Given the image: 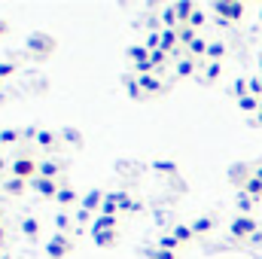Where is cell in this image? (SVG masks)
<instances>
[{"instance_id": "cell-1", "label": "cell", "mask_w": 262, "mask_h": 259, "mask_svg": "<svg viewBox=\"0 0 262 259\" xmlns=\"http://www.w3.org/2000/svg\"><path fill=\"white\" fill-rule=\"evenodd\" d=\"M25 52L34 55L37 61H46V58L55 52V37L46 34V31H34V34L25 40Z\"/></svg>"}, {"instance_id": "cell-2", "label": "cell", "mask_w": 262, "mask_h": 259, "mask_svg": "<svg viewBox=\"0 0 262 259\" xmlns=\"http://www.w3.org/2000/svg\"><path fill=\"white\" fill-rule=\"evenodd\" d=\"M256 232H259L256 217L235 213V217L229 220V238H232V241H238V244H247V238H250V235H256Z\"/></svg>"}, {"instance_id": "cell-3", "label": "cell", "mask_w": 262, "mask_h": 259, "mask_svg": "<svg viewBox=\"0 0 262 259\" xmlns=\"http://www.w3.org/2000/svg\"><path fill=\"white\" fill-rule=\"evenodd\" d=\"M40 171V159H34V153H18L12 162H9V177H21V180H34Z\"/></svg>"}, {"instance_id": "cell-4", "label": "cell", "mask_w": 262, "mask_h": 259, "mask_svg": "<svg viewBox=\"0 0 262 259\" xmlns=\"http://www.w3.org/2000/svg\"><path fill=\"white\" fill-rule=\"evenodd\" d=\"M76 250V238L73 235H52L46 241V259H67L70 253Z\"/></svg>"}, {"instance_id": "cell-5", "label": "cell", "mask_w": 262, "mask_h": 259, "mask_svg": "<svg viewBox=\"0 0 262 259\" xmlns=\"http://www.w3.org/2000/svg\"><path fill=\"white\" fill-rule=\"evenodd\" d=\"M67 162L61 156H46V159H40V171H37V177H49V180H67Z\"/></svg>"}, {"instance_id": "cell-6", "label": "cell", "mask_w": 262, "mask_h": 259, "mask_svg": "<svg viewBox=\"0 0 262 259\" xmlns=\"http://www.w3.org/2000/svg\"><path fill=\"white\" fill-rule=\"evenodd\" d=\"M210 9H213L216 15H223L229 25H235V21H241V18H244L247 3H241V0H229V3H226V0H220V3H213Z\"/></svg>"}, {"instance_id": "cell-7", "label": "cell", "mask_w": 262, "mask_h": 259, "mask_svg": "<svg viewBox=\"0 0 262 259\" xmlns=\"http://www.w3.org/2000/svg\"><path fill=\"white\" fill-rule=\"evenodd\" d=\"M137 82H140V89L146 92V98H162V95H168V82L162 79V73H143V76H137Z\"/></svg>"}, {"instance_id": "cell-8", "label": "cell", "mask_w": 262, "mask_h": 259, "mask_svg": "<svg viewBox=\"0 0 262 259\" xmlns=\"http://www.w3.org/2000/svg\"><path fill=\"white\" fill-rule=\"evenodd\" d=\"M18 232H21V238H25L28 244H37V241H40V235H43V223H40V217L25 213V217L18 220Z\"/></svg>"}, {"instance_id": "cell-9", "label": "cell", "mask_w": 262, "mask_h": 259, "mask_svg": "<svg viewBox=\"0 0 262 259\" xmlns=\"http://www.w3.org/2000/svg\"><path fill=\"white\" fill-rule=\"evenodd\" d=\"M34 146H37L40 153H46V156L58 153V149H61V131L40 128V134H37V140H34Z\"/></svg>"}, {"instance_id": "cell-10", "label": "cell", "mask_w": 262, "mask_h": 259, "mask_svg": "<svg viewBox=\"0 0 262 259\" xmlns=\"http://www.w3.org/2000/svg\"><path fill=\"white\" fill-rule=\"evenodd\" d=\"M189 226H192L195 238H207V235H213V232H216V226H220V217H216L213 210H207V213H198Z\"/></svg>"}, {"instance_id": "cell-11", "label": "cell", "mask_w": 262, "mask_h": 259, "mask_svg": "<svg viewBox=\"0 0 262 259\" xmlns=\"http://www.w3.org/2000/svg\"><path fill=\"white\" fill-rule=\"evenodd\" d=\"M58 189H61V180H49V177H34L31 180V192L40 195L43 201H55Z\"/></svg>"}, {"instance_id": "cell-12", "label": "cell", "mask_w": 262, "mask_h": 259, "mask_svg": "<svg viewBox=\"0 0 262 259\" xmlns=\"http://www.w3.org/2000/svg\"><path fill=\"white\" fill-rule=\"evenodd\" d=\"M79 201H82L79 192H76L67 180H61V189H58V195H55V204H58L61 210H76V207H79Z\"/></svg>"}, {"instance_id": "cell-13", "label": "cell", "mask_w": 262, "mask_h": 259, "mask_svg": "<svg viewBox=\"0 0 262 259\" xmlns=\"http://www.w3.org/2000/svg\"><path fill=\"white\" fill-rule=\"evenodd\" d=\"M198 70H201V61L189 58V55H183V58L174 61V76H177V79H192Z\"/></svg>"}, {"instance_id": "cell-14", "label": "cell", "mask_w": 262, "mask_h": 259, "mask_svg": "<svg viewBox=\"0 0 262 259\" xmlns=\"http://www.w3.org/2000/svg\"><path fill=\"white\" fill-rule=\"evenodd\" d=\"M104 198H107V192H104L101 186H92L89 192L82 195L79 207H85V210H98V213H101V204H104Z\"/></svg>"}, {"instance_id": "cell-15", "label": "cell", "mask_w": 262, "mask_h": 259, "mask_svg": "<svg viewBox=\"0 0 262 259\" xmlns=\"http://www.w3.org/2000/svg\"><path fill=\"white\" fill-rule=\"evenodd\" d=\"M101 232H119V217L98 213V217H95V223H92V235H101Z\"/></svg>"}, {"instance_id": "cell-16", "label": "cell", "mask_w": 262, "mask_h": 259, "mask_svg": "<svg viewBox=\"0 0 262 259\" xmlns=\"http://www.w3.org/2000/svg\"><path fill=\"white\" fill-rule=\"evenodd\" d=\"M256 204H259V198H253V195L241 192V189L235 192V210H238V213H244V217H253Z\"/></svg>"}, {"instance_id": "cell-17", "label": "cell", "mask_w": 262, "mask_h": 259, "mask_svg": "<svg viewBox=\"0 0 262 259\" xmlns=\"http://www.w3.org/2000/svg\"><path fill=\"white\" fill-rule=\"evenodd\" d=\"M226 55H229V43L226 40H207L204 61H226Z\"/></svg>"}, {"instance_id": "cell-18", "label": "cell", "mask_w": 262, "mask_h": 259, "mask_svg": "<svg viewBox=\"0 0 262 259\" xmlns=\"http://www.w3.org/2000/svg\"><path fill=\"white\" fill-rule=\"evenodd\" d=\"M28 189H31V183L21 180V177H6V180H3V192L9 195V198H21Z\"/></svg>"}, {"instance_id": "cell-19", "label": "cell", "mask_w": 262, "mask_h": 259, "mask_svg": "<svg viewBox=\"0 0 262 259\" xmlns=\"http://www.w3.org/2000/svg\"><path fill=\"white\" fill-rule=\"evenodd\" d=\"M220 76H223V61H201V82L204 85H213Z\"/></svg>"}, {"instance_id": "cell-20", "label": "cell", "mask_w": 262, "mask_h": 259, "mask_svg": "<svg viewBox=\"0 0 262 259\" xmlns=\"http://www.w3.org/2000/svg\"><path fill=\"white\" fill-rule=\"evenodd\" d=\"M122 85H125V95H128L131 101H146V92L140 89V82H137L134 73H125L122 76Z\"/></svg>"}, {"instance_id": "cell-21", "label": "cell", "mask_w": 262, "mask_h": 259, "mask_svg": "<svg viewBox=\"0 0 262 259\" xmlns=\"http://www.w3.org/2000/svg\"><path fill=\"white\" fill-rule=\"evenodd\" d=\"M143 210V201L137 198V195L125 192V198L119 201V217H134V213H140Z\"/></svg>"}, {"instance_id": "cell-22", "label": "cell", "mask_w": 262, "mask_h": 259, "mask_svg": "<svg viewBox=\"0 0 262 259\" xmlns=\"http://www.w3.org/2000/svg\"><path fill=\"white\" fill-rule=\"evenodd\" d=\"M168 232H171V235H174V238H177V241H180L183 247L195 241V232H192V226H189V223H174V226H171Z\"/></svg>"}, {"instance_id": "cell-23", "label": "cell", "mask_w": 262, "mask_h": 259, "mask_svg": "<svg viewBox=\"0 0 262 259\" xmlns=\"http://www.w3.org/2000/svg\"><path fill=\"white\" fill-rule=\"evenodd\" d=\"M250 174H253V165H244V162H241V165H232V168H229V180H232L235 186H241V183H244V180H247Z\"/></svg>"}, {"instance_id": "cell-24", "label": "cell", "mask_w": 262, "mask_h": 259, "mask_svg": "<svg viewBox=\"0 0 262 259\" xmlns=\"http://www.w3.org/2000/svg\"><path fill=\"white\" fill-rule=\"evenodd\" d=\"M186 55H189V58H195V61H204V55H207V37H204V34L186 46Z\"/></svg>"}, {"instance_id": "cell-25", "label": "cell", "mask_w": 262, "mask_h": 259, "mask_svg": "<svg viewBox=\"0 0 262 259\" xmlns=\"http://www.w3.org/2000/svg\"><path fill=\"white\" fill-rule=\"evenodd\" d=\"M149 64H152V70H156V73H162L168 64H174V58H171L165 49H156V52H149Z\"/></svg>"}, {"instance_id": "cell-26", "label": "cell", "mask_w": 262, "mask_h": 259, "mask_svg": "<svg viewBox=\"0 0 262 259\" xmlns=\"http://www.w3.org/2000/svg\"><path fill=\"white\" fill-rule=\"evenodd\" d=\"M159 21H162V28H180V15H177L174 3H171V6H162V12H159Z\"/></svg>"}, {"instance_id": "cell-27", "label": "cell", "mask_w": 262, "mask_h": 259, "mask_svg": "<svg viewBox=\"0 0 262 259\" xmlns=\"http://www.w3.org/2000/svg\"><path fill=\"white\" fill-rule=\"evenodd\" d=\"M238 189H241V192H247V195H253V198H259V201H262V180L256 177V174H250V177H247V180H244V183H241Z\"/></svg>"}, {"instance_id": "cell-28", "label": "cell", "mask_w": 262, "mask_h": 259, "mask_svg": "<svg viewBox=\"0 0 262 259\" xmlns=\"http://www.w3.org/2000/svg\"><path fill=\"white\" fill-rule=\"evenodd\" d=\"M92 238H95V244L101 250H113L119 244V232H101V235H92Z\"/></svg>"}, {"instance_id": "cell-29", "label": "cell", "mask_w": 262, "mask_h": 259, "mask_svg": "<svg viewBox=\"0 0 262 259\" xmlns=\"http://www.w3.org/2000/svg\"><path fill=\"white\" fill-rule=\"evenodd\" d=\"M156 247H162V250H174V253H180V250H183V244H180L171 232H162V235L156 238Z\"/></svg>"}, {"instance_id": "cell-30", "label": "cell", "mask_w": 262, "mask_h": 259, "mask_svg": "<svg viewBox=\"0 0 262 259\" xmlns=\"http://www.w3.org/2000/svg\"><path fill=\"white\" fill-rule=\"evenodd\" d=\"M152 171L162 174V177H174V174H177V162H171V159H156V162H152Z\"/></svg>"}, {"instance_id": "cell-31", "label": "cell", "mask_w": 262, "mask_h": 259, "mask_svg": "<svg viewBox=\"0 0 262 259\" xmlns=\"http://www.w3.org/2000/svg\"><path fill=\"white\" fill-rule=\"evenodd\" d=\"M229 95H232L235 101H241V98H247V95H250V82H247L244 76H241V79H235V82L229 85Z\"/></svg>"}, {"instance_id": "cell-32", "label": "cell", "mask_w": 262, "mask_h": 259, "mask_svg": "<svg viewBox=\"0 0 262 259\" xmlns=\"http://www.w3.org/2000/svg\"><path fill=\"white\" fill-rule=\"evenodd\" d=\"M259 101L262 98H256V95H247V98H241V101H235V104H238L241 113H253V116H256V113H259Z\"/></svg>"}, {"instance_id": "cell-33", "label": "cell", "mask_w": 262, "mask_h": 259, "mask_svg": "<svg viewBox=\"0 0 262 259\" xmlns=\"http://www.w3.org/2000/svg\"><path fill=\"white\" fill-rule=\"evenodd\" d=\"M73 223H76V229L82 232L85 226H92V223H95V217H92V210H85V207H76V210H73Z\"/></svg>"}, {"instance_id": "cell-34", "label": "cell", "mask_w": 262, "mask_h": 259, "mask_svg": "<svg viewBox=\"0 0 262 259\" xmlns=\"http://www.w3.org/2000/svg\"><path fill=\"white\" fill-rule=\"evenodd\" d=\"M174 9H177V15H180V25H186L198 6H195V3H189V0H180V3H174Z\"/></svg>"}, {"instance_id": "cell-35", "label": "cell", "mask_w": 262, "mask_h": 259, "mask_svg": "<svg viewBox=\"0 0 262 259\" xmlns=\"http://www.w3.org/2000/svg\"><path fill=\"white\" fill-rule=\"evenodd\" d=\"M21 140V128H0V143L3 146H15Z\"/></svg>"}, {"instance_id": "cell-36", "label": "cell", "mask_w": 262, "mask_h": 259, "mask_svg": "<svg viewBox=\"0 0 262 259\" xmlns=\"http://www.w3.org/2000/svg\"><path fill=\"white\" fill-rule=\"evenodd\" d=\"M143 46H146L149 52L162 49V31H146V37H143Z\"/></svg>"}, {"instance_id": "cell-37", "label": "cell", "mask_w": 262, "mask_h": 259, "mask_svg": "<svg viewBox=\"0 0 262 259\" xmlns=\"http://www.w3.org/2000/svg\"><path fill=\"white\" fill-rule=\"evenodd\" d=\"M61 143H70V146H82V134L76 128H61Z\"/></svg>"}, {"instance_id": "cell-38", "label": "cell", "mask_w": 262, "mask_h": 259, "mask_svg": "<svg viewBox=\"0 0 262 259\" xmlns=\"http://www.w3.org/2000/svg\"><path fill=\"white\" fill-rule=\"evenodd\" d=\"M143 253H146L149 259H180V253H174V250H162V247H156V244H152L149 250H143Z\"/></svg>"}, {"instance_id": "cell-39", "label": "cell", "mask_w": 262, "mask_h": 259, "mask_svg": "<svg viewBox=\"0 0 262 259\" xmlns=\"http://www.w3.org/2000/svg\"><path fill=\"white\" fill-rule=\"evenodd\" d=\"M177 31H180V43H183V49H186V46H189L192 40H198V37H201V34H198V31H192L189 25H180Z\"/></svg>"}, {"instance_id": "cell-40", "label": "cell", "mask_w": 262, "mask_h": 259, "mask_svg": "<svg viewBox=\"0 0 262 259\" xmlns=\"http://www.w3.org/2000/svg\"><path fill=\"white\" fill-rule=\"evenodd\" d=\"M186 25H189L192 31H198V34H201V28L207 25V15H204V9H195V12H192V18H189Z\"/></svg>"}, {"instance_id": "cell-41", "label": "cell", "mask_w": 262, "mask_h": 259, "mask_svg": "<svg viewBox=\"0 0 262 259\" xmlns=\"http://www.w3.org/2000/svg\"><path fill=\"white\" fill-rule=\"evenodd\" d=\"M15 70H18V64H15V61H0V79L15 76Z\"/></svg>"}, {"instance_id": "cell-42", "label": "cell", "mask_w": 262, "mask_h": 259, "mask_svg": "<svg viewBox=\"0 0 262 259\" xmlns=\"http://www.w3.org/2000/svg\"><path fill=\"white\" fill-rule=\"evenodd\" d=\"M247 82H250V95H256V98H262V76H259V73L247 76Z\"/></svg>"}, {"instance_id": "cell-43", "label": "cell", "mask_w": 262, "mask_h": 259, "mask_svg": "<svg viewBox=\"0 0 262 259\" xmlns=\"http://www.w3.org/2000/svg\"><path fill=\"white\" fill-rule=\"evenodd\" d=\"M37 134H40L37 125H28V128H21V140H37Z\"/></svg>"}, {"instance_id": "cell-44", "label": "cell", "mask_w": 262, "mask_h": 259, "mask_svg": "<svg viewBox=\"0 0 262 259\" xmlns=\"http://www.w3.org/2000/svg\"><path fill=\"white\" fill-rule=\"evenodd\" d=\"M9 247V229L3 226V220H0V250H6Z\"/></svg>"}, {"instance_id": "cell-45", "label": "cell", "mask_w": 262, "mask_h": 259, "mask_svg": "<svg viewBox=\"0 0 262 259\" xmlns=\"http://www.w3.org/2000/svg\"><path fill=\"white\" fill-rule=\"evenodd\" d=\"M244 247H262V229L256 232V235H250V238H247V244H244Z\"/></svg>"}, {"instance_id": "cell-46", "label": "cell", "mask_w": 262, "mask_h": 259, "mask_svg": "<svg viewBox=\"0 0 262 259\" xmlns=\"http://www.w3.org/2000/svg\"><path fill=\"white\" fill-rule=\"evenodd\" d=\"M9 28H12V25H9V18H0V40L9 34Z\"/></svg>"}, {"instance_id": "cell-47", "label": "cell", "mask_w": 262, "mask_h": 259, "mask_svg": "<svg viewBox=\"0 0 262 259\" xmlns=\"http://www.w3.org/2000/svg\"><path fill=\"white\" fill-rule=\"evenodd\" d=\"M250 125H256V128H262V113H256V116L250 119Z\"/></svg>"}, {"instance_id": "cell-48", "label": "cell", "mask_w": 262, "mask_h": 259, "mask_svg": "<svg viewBox=\"0 0 262 259\" xmlns=\"http://www.w3.org/2000/svg\"><path fill=\"white\" fill-rule=\"evenodd\" d=\"M253 174H256V177L262 180V162H259V165H253Z\"/></svg>"}, {"instance_id": "cell-49", "label": "cell", "mask_w": 262, "mask_h": 259, "mask_svg": "<svg viewBox=\"0 0 262 259\" xmlns=\"http://www.w3.org/2000/svg\"><path fill=\"white\" fill-rule=\"evenodd\" d=\"M3 104H6V95H3V92H0V107H3Z\"/></svg>"}, {"instance_id": "cell-50", "label": "cell", "mask_w": 262, "mask_h": 259, "mask_svg": "<svg viewBox=\"0 0 262 259\" xmlns=\"http://www.w3.org/2000/svg\"><path fill=\"white\" fill-rule=\"evenodd\" d=\"M259 76H262V52H259Z\"/></svg>"}, {"instance_id": "cell-51", "label": "cell", "mask_w": 262, "mask_h": 259, "mask_svg": "<svg viewBox=\"0 0 262 259\" xmlns=\"http://www.w3.org/2000/svg\"><path fill=\"white\" fill-rule=\"evenodd\" d=\"M253 259H262V250H259V253H256V256H253Z\"/></svg>"}, {"instance_id": "cell-52", "label": "cell", "mask_w": 262, "mask_h": 259, "mask_svg": "<svg viewBox=\"0 0 262 259\" xmlns=\"http://www.w3.org/2000/svg\"><path fill=\"white\" fill-rule=\"evenodd\" d=\"M259 25H262V6H259Z\"/></svg>"}, {"instance_id": "cell-53", "label": "cell", "mask_w": 262, "mask_h": 259, "mask_svg": "<svg viewBox=\"0 0 262 259\" xmlns=\"http://www.w3.org/2000/svg\"><path fill=\"white\" fill-rule=\"evenodd\" d=\"M140 259H149V256H146V253H140Z\"/></svg>"}, {"instance_id": "cell-54", "label": "cell", "mask_w": 262, "mask_h": 259, "mask_svg": "<svg viewBox=\"0 0 262 259\" xmlns=\"http://www.w3.org/2000/svg\"><path fill=\"white\" fill-rule=\"evenodd\" d=\"M259 113H262V101H259Z\"/></svg>"}, {"instance_id": "cell-55", "label": "cell", "mask_w": 262, "mask_h": 259, "mask_svg": "<svg viewBox=\"0 0 262 259\" xmlns=\"http://www.w3.org/2000/svg\"><path fill=\"white\" fill-rule=\"evenodd\" d=\"M0 253H3V250H0Z\"/></svg>"}]
</instances>
